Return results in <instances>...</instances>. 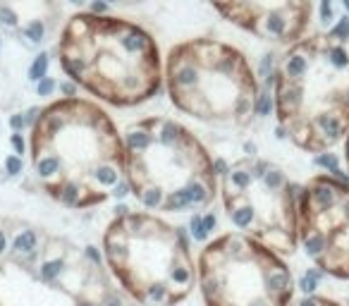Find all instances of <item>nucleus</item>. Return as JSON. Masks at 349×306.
<instances>
[{"label":"nucleus","instance_id":"obj_1","mask_svg":"<svg viewBox=\"0 0 349 306\" xmlns=\"http://www.w3.org/2000/svg\"><path fill=\"white\" fill-rule=\"evenodd\" d=\"M31 165L48 196L63 206H98L125 180L122 134L93 100H53L31 127Z\"/></svg>","mask_w":349,"mask_h":306},{"label":"nucleus","instance_id":"obj_2","mask_svg":"<svg viewBox=\"0 0 349 306\" xmlns=\"http://www.w3.org/2000/svg\"><path fill=\"white\" fill-rule=\"evenodd\" d=\"M275 115L294 146L330 151L349 132V31L311 34L289 45L275 72Z\"/></svg>","mask_w":349,"mask_h":306},{"label":"nucleus","instance_id":"obj_3","mask_svg":"<svg viewBox=\"0 0 349 306\" xmlns=\"http://www.w3.org/2000/svg\"><path fill=\"white\" fill-rule=\"evenodd\" d=\"M57 60L74 84L118 108L153 98L163 84L153 36L110 15H72L57 41Z\"/></svg>","mask_w":349,"mask_h":306},{"label":"nucleus","instance_id":"obj_4","mask_svg":"<svg viewBox=\"0 0 349 306\" xmlns=\"http://www.w3.org/2000/svg\"><path fill=\"white\" fill-rule=\"evenodd\" d=\"M125 182L153 213L206 208L218 194V172L206 146L170 117H144L122 134Z\"/></svg>","mask_w":349,"mask_h":306},{"label":"nucleus","instance_id":"obj_5","mask_svg":"<svg viewBox=\"0 0 349 306\" xmlns=\"http://www.w3.org/2000/svg\"><path fill=\"white\" fill-rule=\"evenodd\" d=\"M103 251L127 294L146 306H177L196 282L189 244L180 227L148 211H127L103 234Z\"/></svg>","mask_w":349,"mask_h":306},{"label":"nucleus","instance_id":"obj_6","mask_svg":"<svg viewBox=\"0 0 349 306\" xmlns=\"http://www.w3.org/2000/svg\"><path fill=\"white\" fill-rule=\"evenodd\" d=\"M163 79L174 108L201 122L242 127L256 115V74L247 55L222 41L192 38L170 48Z\"/></svg>","mask_w":349,"mask_h":306},{"label":"nucleus","instance_id":"obj_7","mask_svg":"<svg viewBox=\"0 0 349 306\" xmlns=\"http://www.w3.org/2000/svg\"><path fill=\"white\" fill-rule=\"evenodd\" d=\"M196 280L206 306H289L294 278L282 256L239 232L203 246Z\"/></svg>","mask_w":349,"mask_h":306},{"label":"nucleus","instance_id":"obj_8","mask_svg":"<svg viewBox=\"0 0 349 306\" xmlns=\"http://www.w3.org/2000/svg\"><path fill=\"white\" fill-rule=\"evenodd\" d=\"M222 206L235 232L268 246L277 256L299 244V194L282 168L263 158H244L220 172Z\"/></svg>","mask_w":349,"mask_h":306},{"label":"nucleus","instance_id":"obj_9","mask_svg":"<svg viewBox=\"0 0 349 306\" xmlns=\"http://www.w3.org/2000/svg\"><path fill=\"white\" fill-rule=\"evenodd\" d=\"M297 234L309 261L337 280H349V184L316 175L299 191Z\"/></svg>","mask_w":349,"mask_h":306},{"label":"nucleus","instance_id":"obj_10","mask_svg":"<svg viewBox=\"0 0 349 306\" xmlns=\"http://www.w3.org/2000/svg\"><path fill=\"white\" fill-rule=\"evenodd\" d=\"M222 17L263 41L294 43L311 22V0H208Z\"/></svg>","mask_w":349,"mask_h":306},{"label":"nucleus","instance_id":"obj_11","mask_svg":"<svg viewBox=\"0 0 349 306\" xmlns=\"http://www.w3.org/2000/svg\"><path fill=\"white\" fill-rule=\"evenodd\" d=\"M289 306H342L340 301H335L330 297H318V294H306V297L292 299Z\"/></svg>","mask_w":349,"mask_h":306},{"label":"nucleus","instance_id":"obj_12","mask_svg":"<svg viewBox=\"0 0 349 306\" xmlns=\"http://www.w3.org/2000/svg\"><path fill=\"white\" fill-rule=\"evenodd\" d=\"M43 72H46V58L41 55L36 63H34V70H31V79H43Z\"/></svg>","mask_w":349,"mask_h":306},{"label":"nucleus","instance_id":"obj_13","mask_svg":"<svg viewBox=\"0 0 349 306\" xmlns=\"http://www.w3.org/2000/svg\"><path fill=\"white\" fill-rule=\"evenodd\" d=\"M344 163H347V172H349V132L344 136Z\"/></svg>","mask_w":349,"mask_h":306}]
</instances>
